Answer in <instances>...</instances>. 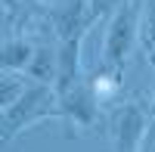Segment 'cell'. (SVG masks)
<instances>
[{
    "label": "cell",
    "mask_w": 155,
    "mask_h": 152,
    "mask_svg": "<svg viewBox=\"0 0 155 152\" xmlns=\"http://www.w3.org/2000/svg\"><path fill=\"white\" fill-rule=\"evenodd\" d=\"M140 152H155V124L149 121V134H146V140H143V149Z\"/></svg>",
    "instance_id": "obj_13"
},
{
    "label": "cell",
    "mask_w": 155,
    "mask_h": 152,
    "mask_svg": "<svg viewBox=\"0 0 155 152\" xmlns=\"http://www.w3.org/2000/svg\"><path fill=\"white\" fill-rule=\"evenodd\" d=\"M140 3L143 0H127L109 19L106 44H102V65L109 68H124L127 56L137 44V25H140Z\"/></svg>",
    "instance_id": "obj_2"
},
{
    "label": "cell",
    "mask_w": 155,
    "mask_h": 152,
    "mask_svg": "<svg viewBox=\"0 0 155 152\" xmlns=\"http://www.w3.org/2000/svg\"><path fill=\"white\" fill-rule=\"evenodd\" d=\"M96 112H99V106H96L93 93H90L87 81L71 87L68 93L56 96V118L65 124L68 131H87V127H93V124H96Z\"/></svg>",
    "instance_id": "obj_4"
},
{
    "label": "cell",
    "mask_w": 155,
    "mask_h": 152,
    "mask_svg": "<svg viewBox=\"0 0 155 152\" xmlns=\"http://www.w3.org/2000/svg\"><path fill=\"white\" fill-rule=\"evenodd\" d=\"M84 37H87V31L74 34V37H65V41H59V47H56V78H53V93H56V96L68 93L71 87H78V84L84 81V78H81Z\"/></svg>",
    "instance_id": "obj_5"
},
{
    "label": "cell",
    "mask_w": 155,
    "mask_h": 152,
    "mask_svg": "<svg viewBox=\"0 0 155 152\" xmlns=\"http://www.w3.org/2000/svg\"><path fill=\"white\" fill-rule=\"evenodd\" d=\"M0 6H3V12H9V16H12V12L19 9V0H0Z\"/></svg>",
    "instance_id": "obj_14"
},
{
    "label": "cell",
    "mask_w": 155,
    "mask_h": 152,
    "mask_svg": "<svg viewBox=\"0 0 155 152\" xmlns=\"http://www.w3.org/2000/svg\"><path fill=\"white\" fill-rule=\"evenodd\" d=\"M137 41L143 47L149 65L155 68V0L140 3V25H137Z\"/></svg>",
    "instance_id": "obj_9"
},
{
    "label": "cell",
    "mask_w": 155,
    "mask_h": 152,
    "mask_svg": "<svg viewBox=\"0 0 155 152\" xmlns=\"http://www.w3.org/2000/svg\"><path fill=\"white\" fill-rule=\"evenodd\" d=\"M109 127H112V149L115 152H140L146 134H149V112L134 99L118 103V109L112 112Z\"/></svg>",
    "instance_id": "obj_3"
},
{
    "label": "cell",
    "mask_w": 155,
    "mask_h": 152,
    "mask_svg": "<svg viewBox=\"0 0 155 152\" xmlns=\"http://www.w3.org/2000/svg\"><path fill=\"white\" fill-rule=\"evenodd\" d=\"M28 74H31L34 84H47V87H53V78H56V50H50V47H34V56H31Z\"/></svg>",
    "instance_id": "obj_10"
},
{
    "label": "cell",
    "mask_w": 155,
    "mask_h": 152,
    "mask_svg": "<svg viewBox=\"0 0 155 152\" xmlns=\"http://www.w3.org/2000/svg\"><path fill=\"white\" fill-rule=\"evenodd\" d=\"M47 118H56V93L47 84H28L19 93V99L12 106L0 112V140L9 143L28 127L41 124Z\"/></svg>",
    "instance_id": "obj_1"
},
{
    "label": "cell",
    "mask_w": 155,
    "mask_h": 152,
    "mask_svg": "<svg viewBox=\"0 0 155 152\" xmlns=\"http://www.w3.org/2000/svg\"><path fill=\"white\" fill-rule=\"evenodd\" d=\"M121 3H127V0H87V19H90V25H93L96 19H102V16H112Z\"/></svg>",
    "instance_id": "obj_12"
},
{
    "label": "cell",
    "mask_w": 155,
    "mask_h": 152,
    "mask_svg": "<svg viewBox=\"0 0 155 152\" xmlns=\"http://www.w3.org/2000/svg\"><path fill=\"white\" fill-rule=\"evenodd\" d=\"M87 87H90V93H93L96 106H109V103L118 99L121 87H124V68H109V65H102V68H96L93 74H90Z\"/></svg>",
    "instance_id": "obj_7"
},
{
    "label": "cell",
    "mask_w": 155,
    "mask_h": 152,
    "mask_svg": "<svg viewBox=\"0 0 155 152\" xmlns=\"http://www.w3.org/2000/svg\"><path fill=\"white\" fill-rule=\"evenodd\" d=\"M34 56V44L25 37H9L0 44V68L3 71H28Z\"/></svg>",
    "instance_id": "obj_8"
},
{
    "label": "cell",
    "mask_w": 155,
    "mask_h": 152,
    "mask_svg": "<svg viewBox=\"0 0 155 152\" xmlns=\"http://www.w3.org/2000/svg\"><path fill=\"white\" fill-rule=\"evenodd\" d=\"M149 121L155 124V99H152V115H149Z\"/></svg>",
    "instance_id": "obj_15"
},
{
    "label": "cell",
    "mask_w": 155,
    "mask_h": 152,
    "mask_svg": "<svg viewBox=\"0 0 155 152\" xmlns=\"http://www.w3.org/2000/svg\"><path fill=\"white\" fill-rule=\"evenodd\" d=\"M22 90H25V84H22L19 78H0V112L16 103Z\"/></svg>",
    "instance_id": "obj_11"
},
{
    "label": "cell",
    "mask_w": 155,
    "mask_h": 152,
    "mask_svg": "<svg viewBox=\"0 0 155 152\" xmlns=\"http://www.w3.org/2000/svg\"><path fill=\"white\" fill-rule=\"evenodd\" d=\"M53 25H56V34L59 41L65 37H74L90 28V19H87V0H68L65 6H59L53 12Z\"/></svg>",
    "instance_id": "obj_6"
}]
</instances>
